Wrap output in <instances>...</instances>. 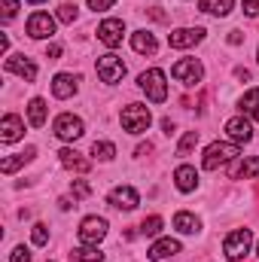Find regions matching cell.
Instances as JSON below:
<instances>
[{
  "label": "cell",
  "mask_w": 259,
  "mask_h": 262,
  "mask_svg": "<svg viewBox=\"0 0 259 262\" xmlns=\"http://www.w3.org/2000/svg\"><path fill=\"white\" fill-rule=\"evenodd\" d=\"M137 85H140V92H143L153 104L168 101V82H165V70H162V67H149V70H143V73L137 76Z\"/></svg>",
  "instance_id": "obj_1"
},
{
  "label": "cell",
  "mask_w": 259,
  "mask_h": 262,
  "mask_svg": "<svg viewBox=\"0 0 259 262\" xmlns=\"http://www.w3.org/2000/svg\"><path fill=\"white\" fill-rule=\"evenodd\" d=\"M238 156H241V146H238V143H220V140H213V143L204 149L201 168H204V171H217L220 165H229V162L238 159Z\"/></svg>",
  "instance_id": "obj_2"
},
{
  "label": "cell",
  "mask_w": 259,
  "mask_h": 262,
  "mask_svg": "<svg viewBox=\"0 0 259 262\" xmlns=\"http://www.w3.org/2000/svg\"><path fill=\"white\" fill-rule=\"evenodd\" d=\"M119 122H122V128L128 131V134H143V131L149 128V122H153V113L143 104H128L119 113Z\"/></svg>",
  "instance_id": "obj_3"
},
{
  "label": "cell",
  "mask_w": 259,
  "mask_h": 262,
  "mask_svg": "<svg viewBox=\"0 0 259 262\" xmlns=\"http://www.w3.org/2000/svg\"><path fill=\"white\" fill-rule=\"evenodd\" d=\"M250 244H253V232H250V229H235V232L226 235L223 253H226L232 262H238V259H244V256L250 253Z\"/></svg>",
  "instance_id": "obj_4"
},
{
  "label": "cell",
  "mask_w": 259,
  "mask_h": 262,
  "mask_svg": "<svg viewBox=\"0 0 259 262\" xmlns=\"http://www.w3.org/2000/svg\"><path fill=\"white\" fill-rule=\"evenodd\" d=\"M171 76L177 82H183V85H198L201 76H204V67H201L198 58H180L177 64L171 67Z\"/></svg>",
  "instance_id": "obj_5"
},
{
  "label": "cell",
  "mask_w": 259,
  "mask_h": 262,
  "mask_svg": "<svg viewBox=\"0 0 259 262\" xmlns=\"http://www.w3.org/2000/svg\"><path fill=\"white\" fill-rule=\"evenodd\" d=\"M52 131H55L58 140H79V137L85 134V122H82L79 116H73V113H61V116L55 119Z\"/></svg>",
  "instance_id": "obj_6"
},
{
  "label": "cell",
  "mask_w": 259,
  "mask_h": 262,
  "mask_svg": "<svg viewBox=\"0 0 259 262\" xmlns=\"http://www.w3.org/2000/svg\"><path fill=\"white\" fill-rule=\"evenodd\" d=\"M98 76H101V82L116 85V82L125 76V64H122V58H119V55H113V52L101 55V58H98Z\"/></svg>",
  "instance_id": "obj_7"
},
{
  "label": "cell",
  "mask_w": 259,
  "mask_h": 262,
  "mask_svg": "<svg viewBox=\"0 0 259 262\" xmlns=\"http://www.w3.org/2000/svg\"><path fill=\"white\" fill-rule=\"evenodd\" d=\"M55 25L58 21L49 12H34L28 18V37L31 40H49V37H55Z\"/></svg>",
  "instance_id": "obj_8"
},
{
  "label": "cell",
  "mask_w": 259,
  "mask_h": 262,
  "mask_svg": "<svg viewBox=\"0 0 259 262\" xmlns=\"http://www.w3.org/2000/svg\"><path fill=\"white\" fill-rule=\"evenodd\" d=\"M122 37H125V21H122V18H104V21L98 25V40H101L104 46L116 49V46L122 43Z\"/></svg>",
  "instance_id": "obj_9"
},
{
  "label": "cell",
  "mask_w": 259,
  "mask_h": 262,
  "mask_svg": "<svg viewBox=\"0 0 259 262\" xmlns=\"http://www.w3.org/2000/svg\"><path fill=\"white\" fill-rule=\"evenodd\" d=\"M107 235V220L104 216H85L79 223V241L82 244H98Z\"/></svg>",
  "instance_id": "obj_10"
},
{
  "label": "cell",
  "mask_w": 259,
  "mask_h": 262,
  "mask_svg": "<svg viewBox=\"0 0 259 262\" xmlns=\"http://www.w3.org/2000/svg\"><path fill=\"white\" fill-rule=\"evenodd\" d=\"M204 34H207L204 28H177L168 34V46L171 49H189V46L204 40Z\"/></svg>",
  "instance_id": "obj_11"
},
{
  "label": "cell",
  "mask_w": 259,
  "mask_h": 262,
  "mask_svg": "<svg viewBox=\"0 0 259 262\" xmlns=\"http://www.w3.org/2000/svg\"><path fill=\"white\" fill-rule=\"evenodd\" d=\"M107 201H110L116 210H134V207L140 204V195H137L134 186H116V189H110Z\"/></svg>",
  "instance_id": "obj_12"
},
{
  "label": "cell",
  "mask_w": 259,
  "mask_h": 262,
  "mask_svg": "<svg viewBox=\"0 0 259 262\" xmlns=\"http://www.w3.org/2000/svg\"><path fill=\"white\" fill-rule=\"evenodd\" d=\"M226 134L232 137V143H250V140H253V125H250V119H244V116H232V119L226 122Z\"/></svg>",
  "instance_id": "obj_13"
},
{
  "label": "cell",
  "mask_w": 259,
  "mask_h": 262,
  "mask_svg": "<svg viewBox=\"0 0 259 262\" xmlns=\"http://www.w3.org/2000/svg\"><path fill=\"white\" fill-rule=\"evenodd\" d=\"M25 137V122L15 116V113H6L3 119H0V140L3 143H15V140H21Z\"/></svg>",
  "instance_id": "obj_14"
},
{
  "label": "cell",
  "mask_w": 259,
  "mask_h": 262,
  "mask_svg": "<svg viewBox=\"0 0 259 262\" xmlns=\"http://www.w3.org/2000/svg\"><path fill=\"white\" fill-rule=\"evenodd\" d=\"M76 89H79V76H73V73H55V79H52V95H55L58 101L73 98Z\"/></svg>",
  "instance_id": "obj_15"
},
{
  "label": "cell",
  "mask_w": 259,
  "mask_h": 262,
  "mask_svg": "<svg viewBox=\"0 0 259 262\" xmlns=\"http://www.w3.org/2000/svg\"><path fill=\"white\" fill-rule=\"evenodd\" d=\"M177 253H180V241H177V238H159V241L146 250V256L153 262L171 259V256H177Z\"/></svg>",
  "instance_id": "obj_16"
},
{
  "label": "cell",
  "mask_w": 259,
  "mask_h": 262,
  "mask_svg": "<svg viewBox=\"0 0 259 262\" xmlns=\"http://www.w3.org/2000/svg\"><path fill=\"white\" fill-rule=\"evenodd\" d=\"M6 70L9 73H18L25 82H34L37 79V64L31 58H25V55H9L6 58Z\"/></svg>",
  "instance_id": "obj_17"
},
{
  "label": "cell",
  "mask_w": 259,
  "mask_h": 262,
  "mask_svg": "<svg viewBox=\"0 0 259 262\" xmlns=\"http://www.w3.org/2000/svg\"><path fill=\"white\" fill-rule=\"evenodd\" d=\"M174 186H177L180 192H195V186H198V171H195L192 165H180V168L174 171Z\"/></svg>",
  "instance_id": "obj_18"
},
{
  "label": "cell",
  "mask_w": 259,
  "mask_h": 262,
  "mask_svg": "<svg viewBox=\"0 0 259 262\" xmlns=\"http://www.w3.org/2000/svg\"><path fill=\"white\" fill-rule=\"evenodd\" d=\"M131 49H134L137 55H156L159 43H156V37H153L149 31H134V34H131Z\"/></svg>",
  "instance_id": "obj_19"
},
{
  "label": "cell",
  "mask_w": 259,
  "mask_h": 262,
  "mask_svg": "<svg viewBox=\"0 0 259 262\" xmlns=\"http://www.w3.org/2000/svg\"><path fill=\"white\" fill-rule=\"evenodd\" d=\"M229 177L232 180H250V177H259V159H241L229 168Z\"/></svg>",
  "instance_id": "obj_20"
},
{
  "label": "cell",
  "mask_w": 259,
  "mask_h": 262,
  "mask_svg": "<svg viewBox=\"0 0 259 262\" xmlns=\"http://www.w3.org/2000/svg\"><path fill=\"white\" fill-rule=\"evenodd\" d=\"M58 159H61V165H64L67 171H76V174H85L89 168H92V162L89 159H82L76 149H70V146H64L61 152H58Z\"/></svg>",
  "instance_id": "obj_21"
},
{
  "label": "cell",
  "mask_w": 259,
  "mask_h": 262,
  "mask_svg": "<svg viewBox=\"0 0 259 262\" xmlns=\"http://www.w3.org/2000/svg\"><path fill=\"white\" fill-rule=\"evenodd\" d=\"M174 229L183 235H195V232H201V220L189 210H180V213H174Z\"/></svg>",
  "instance_id": "obj_22"
},
{
  "label": "cell",
  "mask_w": 259,
  "mask_h": 262,
  "mask_svg": "<svg viewBox=\"0 0 259 262\" xmlns=\"http://www.w3.org/2000/svg\"><path fill=\"white\" fill-rule=\"evenodd\" d=\"M28 122H31L34 128H43V125H46V101H43V98H34V101L28 104Z\"/></svg>",
  "instance_id": "obj_23"
},
{
  "label": "cell",
  "mask_w": 259,
  "mask_h": 262,
  "mask_svg": "<svg viewBox=\"0 0 259 262\" xmlns=\"http://www.w3.org/2000/svg\"><path fill=\"white\" fill-rule=\"evenodd\" d=\"M232 6H235V0H198V9L210 12V15H229Z\"/></svg>",
  "instance_id": "obj_24"
},
{
  "label": "cell",
  "mask_w": 259,
  "mask_h": 262,
  "mask_svg": "<svg viewBox=\"0 0 259 262\" xmlns=\"http://www.w3.org/2000/svg\"><path fill=\"white\" fill-rule=\"evenodd\" d=\"M70 259L73 262H101L104 253L98 250V244H82V247H76V250L70 253Z\"/></svg>",
  "instance_id": "obj_25"
},
{
  "label": "cell",
  "mask_w": 259,
  "mask_h": 262,
  "mask_svg": "<svg viewBox=\"0 0 259 262\" xmlns=\"http://www.w3.org/2000/svg\"><path fill=\"white\" fill-rule=\"evenodd\" d=\"M31 156H34V149H25V152H15V156L3 159V162H0V174H12V171H18L25 162H31Z\"/></svg>",
  "instance_id": "obj_26"
},
{
  "label": "cell",
  "mask_w": 259,
  "mask_h": 262,
  "mask_svg": "<svg viewBox=\"0 0 259 262\" xmlns=\"http://www.w3.org/2000/svg\"><path fill=\"white\" fill-rule=\"evenodd\" d=\"M238 107L250 116V119H259V89H250V92H244V98L238 101Z\"/></svg>",
  "instance_id": "obj_27"
},
{
  "label": "cell",
  "mask_w": 259,
  "mask_h": 262,
  "mask_svg": "<svg viewBox=\"0 0 259 262\" xmlns=\"http://www.w3.org/2000/svg\"><path fill=\"white\" fill-rule=\"evenodd\" d=\"M92 156L101 159V162H110V159L116 156V146H113L110 140H95V143H92Z\"/></svg>",
  "instance_id": "obj_28"
},
{
  "label": "cell",
  "mask_w": 259,
  "mask_h": 262,
  "mask_svg": "<svg viewBox=\"0 0 259 262\" xmlns=\"http://www.w3.org/2000/svg\"><path fill=\"white\" fill-rule=\"evenodd\" d=\"M162 226H165V220H162V216H146V220L140 223V235H146V238H159Z\"/></svg>",
  "instance_id": "obj_29"
},
{
  "label": "cell",
  "mask_w": 259,
  "mask_h": 262,
  "mask_svg": "<svg viewBox=\"0 0 259 262\" xmlns=\"http://www.w3.org/2000/svg\"><path fill=\"white\" fill-rule=\"evenodd\" d=\"M195 143H198V131H186L180 137V143H177V156H189V149H192Z\"/></svg>",
  "instance_id": "obj_30"
},
{
  "label": "cell",
  "mask_w": 259,
  "mask_h": 262,
  "mask_svg": "<svg viewBox=\"0 0 259 262\" xmlns=\"http://www.w3.org/2000/svg\"><path fill=\"white\" fill-rule=\"evenodd\" d=\"M31 241H34L37 247H43V244H49V229H46L43 223H34V229H31Z\"/></svg>",
  "instance_id": "obj_31"
},
{
  "label": "cell",
  "mask_w": 259,
  "mask_h": 262,
  "mask_svg": "<svg viewBox=\"0 0 259 262\" xmlns=\"http://www.w3.org/2000/svg\"><path fill=\"white\" fill-rule=\"evenodd\" d=\"M58 21H64V25H73V21H76V6H70V3L58 6Z\"/></svg>",
  "instance_id": "obj_32"
},
{
  "label": "cell",
  "mask_w": 259,
  "mask_h": 262,
  "mask_svg": "<svg viewBox=\"0 0 259 262\" xmlns=\"http://www.w3.org/2000/svg\"><path fill=\"white\" fill-rule=\"evenodd\" d=\"M70 192H73V198H89V195H92V189H89V183H85V180H73Z\"/></svg>",
  "instance_id": "obj_33"
},
{
  "label": "cell",
  "mask_w": 259,
  "mask_h": 262,
  "mask_svg": "<svg viewBox=\"0 0 259 262\" xmlns=\"http://www.w3.org/2000/svg\"><path fill=\"white\" fill-rule=\"evenodd\" d=\"M18 12V0H3V21H12Z\"/></svg>",
  "instance_id": "obj_34"
},
{
  "label": "cell",
  "mask_w": 259,
  "mask_h": 262,
  "mask_svg": "<svg viewBox=\"0 0 259 262\" xmlns=\"http://www.w3.org/2000/svg\"><path fill=\"white\" fill-rule=\"evenodd\" d=\"M9 262H31V250H28L25 244H18V247L12 250V256H9Z\"/></svg>",
  "instance_id": "obj_35"
},
{
  "label": "cell",
  "mask_w": 259,
  "mask_h": 262,
  "mask_svg": "<svg viewBox=\"0 0 259 262\" xmlns=\"http://www.w3.org/2000/svg\"><path fill=\"white\" fill-rule=\"evenodd\" d=\"M85 3H89V6H92L95 12H104V9H110V6H113L116 0H85Z\"/></svg>",
  "instance_id": "obj_36"
},
{
  "label": "cell",
  "mask_w": 259,
  "mask_h": 262,
  "mask_svg": "<svg viewBox=\"0 0 259 262\" xmlns=\"http://www.w3.org/2000/svg\"><path fill=\"white\" fill-rule=\"evenodd\" d=\"M244 12H247L250 18H256L259 15V0H244Z\"/></svg>",
  "instance_id": "obj_37"
},
{
  "label": "cell",
  "mask_w": 259,
  "mask_h": 262,
  "mask_svg": "<svg viewBox=\"0 0 259 262\" xmlns=\"http://www.w3.org/2000/svg\"><path fill=\"white\" fill-rule=\"evenodd\" d=\"M46 58H49V61H55V58H61V46H58V43H52V46L46 49Z\"/></svg>",
  "instance_id": "obj_38"
},
{
  "label": "cell",
  "mask_w": 259,
  "mask_h": 262,
  "mask_svg": "<svg viewBox=\"0 0 259 262\" xmlns=\"http://www.w3.org/2000/svg\"><path fill=\"white\" fill-rule=\"evenodd\" d=\"M241 40H244V34H241V31H229V43H232V46H238Z\"/></svg>",
  "instance_id": "obj_39"
},
{
  "label": "cell",
  "mask_w": 259,
  "mask_h": 262,
  "mask_svg": "<svg viewBox=\"0 0 259 262\" xmlns=\"http://www.w3.org/2000/svg\"><path fill=\"white\" fill-rule=\"evenodd\" d=\"M28 3H46V0H28Z\"/></svg>",
  "instance_id": "obj_40"
},
{
  "label": "cell",
  "mask_w": 259,
  "mask_h": 262,
  "mask_svg": "<svg viewBox=\"0 0 259 262\" xmlns=\"http://www.w3.org/2000/svg\"><path fill=\"white\" fill-rule=\"evenodd\" d=\"M256 61H259V52H256Z\"/></svg>",
  "instance_id": "obj_41"
},
{
  "label": "cell",
  "mask_w": 259,
  "mask_h": 262,
  "mask_svg": "<svg viewBox=\"0 0 259 262\" xmlns=\"http://www.w3.org/2000/svg\"><path fill=\"white\" fill-rule=\"evenodd\" d=\"M256 253H259V247H256Z\"/></svg>",
  "instance_id": "obj_42"
}]
</instances>
